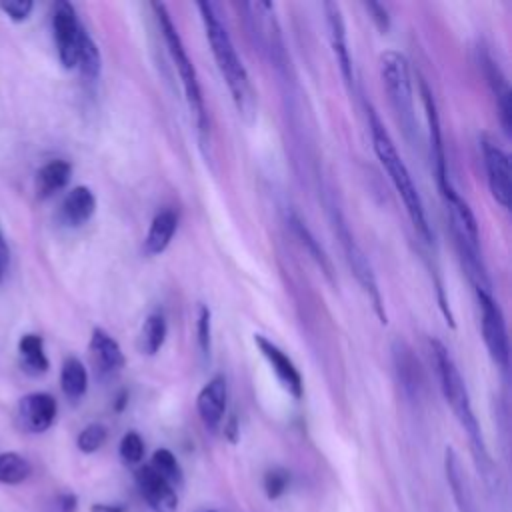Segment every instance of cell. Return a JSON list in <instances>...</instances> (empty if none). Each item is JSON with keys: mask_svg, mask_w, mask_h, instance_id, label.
I'll return each instance as SVG.
<instances>
[{"mask_svg": "<svg viewBox=\"0 0 512 512\" xmlns=\"http://www.w3.org/2000/svg\"><path fill=\"white\" fill-rule=\"evenodd\" d=\"M290 484V474L284 468H272L264 476V492L270 500L280 498Z\"/></svg>", "mask_w": 512, "mask_h": 512, "instance_id": "1f68e13d", "label": "cell"}, {"mask_svg": "<svg viewBox=\"0 0 512 512\" xmlns=\"http://www.w3.org/2000/svg\"><path fill=\"white\" fill-rule=\"evenodd\" d=\"M394 362H396V370H398V376L402 380V386L416 394L420 384H422V372H420V364L418 360L414 358L412 350L408 348L406 342H396L394 344Z\"/></svg>", "mask_w": 512, "mask_h": 512, "instance_id": "d4e9b609", "label": "cell"}, {"mask_svg": "<svg viewBox=\"0 0 512 512\" xmlns=\"http://www.w3.org/2000/svg\"><path fill=\"white\" fill-rule=\"evenodd\" d=\"M96 212V196L88 186H74L62 200V218L68 226L86 224Z\"/></svg>", "mask_w": 512, "mask_h": 512, "instance_id": "e0dca14e", "label": "cell"}, {"mask_svg": "<svg viewBox=\"0 0 512 512\" xmlns=\"http://www.w3.org/2000/svg\"><path fill=\"white\" fill-rule=\"evenodd\" d=\"M430 348H432L442 396L450 404V408H452L456 420L460 422V426L464 428V432L468 434L470 448H472L478 470L484 474V478H490L494 466H492V458L488 454L486 442H484L482 428L474 416L466 382H464L454 358L450 356V352L446 350V346L440 340H430Z\"/></svg>", "mask_w": 512, "mask_h": 512, "instance_id": "7a4b0ae2", "label": "cell"}, {"mask_svg": "<svg viewBox=\"0 0 512 512\" xmlns=\"http://www.w3.org/2000/svg\"><path fill=\"white\" fill-rule=\"evenodd\" d=\"M480 154L490 194L504 210H508L512 202V172L508 154L488 134L480 136Z\"/></svg>", "mask_w": 512, "mask_h": 512, "instance_id": "ba28073f", "label": "cell"}, {"mask_svg": "<svg viewBox=\"0 0 512 512\" xmlns=\"http://www.w3.org/2000/svg\"><path fill=\"white\" fill-rule=\"evenodd\" d=\"M176 228H178V216L172 210L158 212L148 228L146 238H144V252L148 256L162 254L168 248V244L172 242Z\"/></svg>", "mask_w": 512, "mask_h": 512, "instance_id": "ac0fdd59", "label": "cell"}, {"mask_svg": "<svg viewBox=\"0 0 512 512\" xmlns=\"http://www.w3.org/2000/svg\"><path fill=\"white\" fill-rule=\"evenodd\" d=\"M366 118H368V128H370V138H372V148H374L376 158L380 160V164L384 166L392 186L396 188L414 230L420 234V238L424 242L430 244L432 238H434L432 228H430V222H428V216H426V210H424L422 196H420V192H418V188H416V184L410 176L408 166L400 158L394 140L390 138L386 126L382 124V120L378 116V112L370 104H366Z\"/></svg>", "mask_w": 512, "mask_h": 512, "instance_id": "3957f363", "label": "cell"}, {"mask_svg": "<svg viewBox=\"0 0 512 512\" xmlns=\"http://www.w3.org/2000/svg\"><path fill=\"white\" fill-rule=\"evenodd\" d=\"M106 438H108L106 426L100 424V422H92V424H88L86 428L80 430V434H78V438H76V446H78L80 452L92 454V452H96V450L102 448V444L106 442Z\"/></svg>", "mask_w": 512, "mask_h": 512, "instance_id": "f1b7e54d", "label": "cell"}, {"mask_svg": "<svg viewBox=\"0 0 512 512\" xmlns=\"http://www.w3.org/2000/svg\"><path fill=\"white\" fill-rule=\"evenodd\" d=\"M332 226H334V232L336 236L340 238V244H342V250L346 254V262L354 274V278L358 280V284L362 286L364 294L368 296V300L372 302V308L378 316V320L382 324L388 322L386 318V308H384V300H382V294H380V288H378V282H376V274L372 270V264L368 260V256L364 254V250L358 246V242L354 240L350 228L346 226L344 218L340 216L338 210H332Z\"/></svg>", "mask_w": 512, "mask_h": 512, "instance_id": "8992f818", "label": "cell"}, {"mask_svg": "<svg viewBox=\"0 0 512 512\" xmlns=\"http://www.w3.org/2000/svg\"><path fill=\"white\" fill-rule=\"evenodd\" d=\"M82 24L74 6L66 0H60L52 6V34L58 52V60L64 68H76V56L82 36Z\"/></svg>", "mask_w": 512, "mask_h": 512, "instance_id": "9c48e42d", "label": "cell"}, {"mask_svg": "<svg viewBox=\"0 0 512 512\" xmlns=\"http://www.w3.org/2000/svg\"><path fill=\"white\" fill-rule=\"evenodd\" d=\"M76 68L80 70V74L88 80L94 82L98 80L100 72H102V56L100 50L96 46V42L92 40V36L82 30L80 36V46H78V56H76Z\"/></svg>", "mask_w": 512, "mask_h": 512, "instance_id": "484cf974", "label": "cell"}, {"mask_svg": "<svg viewBox=\"0 0 512 512\" xmlns=\"http://www.w3.org/2000/svg\"><path fill=\"white\" fill-rule=\"evenodd\" d=\"M228 384L222 374L212 376L196 396V410L208 430H216L226 414Z\"/></svg>", "mask_w": 512, "mask_h": 512, "instance_id": "5bb4252c", "label": "cell"}, {"mask_svg": "<svg viewBox=\"0 0 512 512\" xmlns=\"http://www.w3.org/2000/svg\"><path fill=\"white\" fill-rule=\"evenodd\" d=\"M324 12H326L328 40H330L336 64L340 68V74H342L346 86L352 90L354 88V70H352V58H350V48H348V36H346V24H344L342 10L336 2H324Z\"/></svg>", "mask_w": 512, "mask_h": 512, "instance_id": "4fadbf2b", "label": "cell"}, {"mask_svg": "<svg viewBox=\"0 0 512 512\" xmlns=\"http://www.w3.org/2000/svg\"><path fill=\"white\" fill-rule=\"evenodd\" d=\"M166 334H168L166 318L160 312L148 314L144 324H142V328H140V338H138L140 352L146 354V356L158 354L160 348L166 342Z\"/></svg>", "mask_w": 512, "mask_h": 512, "instance_id": "cb8c5ba5", "label": "cell"}, {"mask_svg": "<svg viewBox=\"0 0 512 512\" xmlns=\"http://www.w3.org/2000/svg\"><path fill=\"white\" fill-rule=\"evenodd\" d=\"M196 8L200 12L212 56H214L216 66L228 86V92L232 96L236 110L246 120H252L254 110H256V92L250 82L248 70L244 68L226 26L220 22V18L216 14V6L212 2H198Z\"/></svg>", "mask_w": 512, "mask_h": 512, "instance_id": "6da1fadb", "label": "cell"}, {"mask_svg": "<svg viewBox=\"0 0 512 512\" xmlns=\"http://www.w3.org/2000/svg\"><path fill=\"white\" fill-rule=\"evenodd\" d=\"M486 76H488V82L492 86V92L496 96V104H498V110H500V122H502V128L504 132L510 136V126H512V108H510V88H508V82L504 78V74L500 72V68L490 60L486 58Z\"/></svg>", "mask_w": 512, "mask_h": 512, "instance_id": "603a6c76", "label": "cell"}, {"mask_svg": "<svg viewBox=\"0 0 512 512\" xmlns=\"http://www.w3.org/2000/svg\"><path fill=\"white\" fill-rule=\"evenodd\" d=\"M474 292L480 306V326H482V338H484L486 350L500 368H506L508 366V334H506V322H504L502 310L494 300L490 288H474Z\"/></svg>", "mask_w": 512, "mask_h": 512, "instance_id": "52a82bcc", "label": "cell"}, {"mask_svg": "<svg viewBox=\"0 0 512 512\" xmlns=\"http://www.w3.org/2000/svg\"><path fill=\"white\" fill-rule=\"evenodd\" d=\"M90 512H126V508L118 502L108 504V502H96L90 506Z\"/></svg>", "mask_w": 512, "mask_h": 512, "instance_id": "8d00e7d4", "label": "cell"}, {"mask_svg": "<svg viewBox=\"0 0 512 512\" xmlns=\"http://www.w3.org/2000/svg\"><path fill=\"white\" fill-rule=\"evenodd\" d=\"M8 268H10V248H8L4 232L0 228V284L4 282V278L8 274Z\"/></svg>", "mask_w": 512, "mask_h": 512, "instance_id": "e575fe53", "label": "cell"}, {"mask_svg": "<svg viewBox=\"0 0 512 512\" xmlns=\"http://www.w3.org/2000/svg\"><path fill=\"white\" fill-rule=\"evenodd\" d=\"M206 512H216V510H206Z\"/></svg>", "mask_w": 512, "mask_h": 512, "instance_id": "74e56055", "label": "cell"}, {"mask_svg": "<svg viewBox=\"0 0 512 512\" xmlns=\"http://www.w3.org/2000/svg\"><path fill=\"white\" fill-rule=\"evenodd\" d=\"M60 388L72 402L80 400L88 390V372L76 356H68L60 368Z\"/></svg>", "mask_w": 512, "mask_h": 512, "instance_id": "7402d4cb", "label": "cell"}, {"mask_svg": "<svg viewBox=\"0 0 512 512\" xmlns=\"http://www.w3.org/2000/svg\"><path fill=\"white\" fill-rule=\"evenodd\" d=\"M56 508H58V512H76V508H78V498H76V494H72V492H62V494H58V498H56Z\"/></svg>", "mask_w": 512, "mask_h": 512, "instance_id": "d590c367", "label": "cell"}, {"mask_svg": "<svg viewBox=\"0 0 512 512\" xmlns=\"http://www.w3.org/2000/svg\"><path fill=\"white\" fill-rule=\"evenodd\" d=\"M420 96H422V104L426 110V120H428V136H430V158H432V166H434V174H436V184L438 190L444 192L446 188L452 186L450 178H448V164H446V150H444V138H442V128H440V116H438V108H436V100L432 90L428 88L426 80L420 78Z\"/></svg>", "mask_w": 512, "mask_h": 512, "instance_id": "30bf717a", "label": "cell"}, {"mask_svg": "<svg viewBox=\"0 0 512 512\" xmlns=\"http://www.w3.org/2000/svg\"><path fill=\"white\" fill-rule=\"evenodd\" d=\"M380 76L400 128L408 138H412L418 126H416V114H414L410 68L404 54L396 50H386L380 56Z\"/></svg>", "mask_w": 512, "mask_h": 512, "instance_id": "5b68a950", "label": "cell"}, {"mask_svg": "<svg viewBox=\"0 0 512 512\" xmlns=\"http://www.w3.org/2000/svg\"><path fill=\"white\" fill-rule=\"evenodd\" d=\"M254 344L258 346L260 354L264 356V360L268 362V366L276 374L282 388L292 398L300 400L302 394H304V382H302V376H300L296 364L290 360V356L280 346H276L272 340H268L262 334H254Z\"/></svg>", "mask_w": 512, "mask_h": 512, "instance_id": "7c38bea8", "label": "cell"}, {"mask_svg": "<svg viewBox=\"0 0 512 512\" xmlns=\"http://www.w3.org/2000/svg\"><path fill=\"white\" fill-rule=\"evenodd\" d=\"M118 454L122 458L124 464L128 466H134V464H140L142 458H144V440L138 432L130 430L122 436L120 440V446H118Z\"/></svg>", "mask_w": 512, "mask_h": 512, "instance_id": "f546056e", "label": "cell"}, {"mask_svg": "<svg viewBox=\"0 0 512 512\" xmlns=\"http://www.w3.org/2000/svg\"><path fill=\"white\" fill-rule=\"evenodd\" d=\"M152 10L156 14V20H158V26H160V34L166 42V48H168V54L178 70V76H180V82H182V90H184V96H186V104L190 108V114L196 122V130L200 134V138L204 140L206 132H208V114H206V104H204V96H202V88H200V82H198V74H196V68H194V62L190 60L188 52H186V46L178 34V28L174 26L168 10L164 4H158L154 2L152 4Z\"/></svg>", "mask_w": 512, "mask_h": 512, "instance_id": "277c9868", "label": "cell"}, {"mask_svg": "<svg viewBox=\"0 0 512 512\" xmlns=\"http://www.w3.org/2000/svg\"><path fill=\"white\" fill-rule=\"evenodd\" d=\"M364 8L368 10V14H370L372 22L376 24V28H378L382 34H386V32L390 30V14H388V8H386L384 4H380V2H366Z\"/></svg>", "mask_w": 512, "mask_h": 512, "instance_id": "836d02e7", "label": "cell"}, {"mask_svg": "<svg viewBox=\"0 0 512 512\" xmlns=\"http://www.w3.org/2000/svg\"><path fill=\"white\" fill-rule=\"evenodd\" d=\"M58 414L56 398L48 392H30L20 398L16 408L18 426L30 434L46 432Z\"/></svg>", "mask_w": 512, "mask_h": 512, "instance_id": "8fae6325", "label": "cell"}, {"mask_svg": "<svg viewBox=\"0 0 512 512\" xmlns=\"http://www.w3.org/2000/svg\"><path fill=\"white\" fill-rule=\"evenodd\" d=\"M32 474V464L18 452H0V484L18 486Z\"/></svg>", "mask_w": 512, "mask_h": 512, "instance_id": "4316f807", "label": "cell"}, {"mask_svg": "<svg viewBox=\"0 0 512 512\" xmlns=\"http://www.w3.org/2000/svg\"><path fill=\"white\" fill-rule=\"evenodd\" d=\"M136 486L142 494V498L148 502V506L154 512H176L178 510V496L176 490L160 478L148 464L140 466L134 472Z\"/></svg>", "mask_w": 512, "mask_h": 512, "instance_id": "9a60e30c", "label": "cell"}, {"mask_svg": "<svg viewBox=\"0 0 512 512\" xmlns=\"http://www.w3.org/2000/svg\"><path fill=\"white\" fill-rule=\"evenodd\" d=\"M32 8H34V2H32V0H8V2H0V10H2L12 22H24V20H28Z\"/></svg>", "mask_w": 512, "mask_h": 512, "instance_id": "d6a6232c", "label": "cell"}, {"mask_svg": "<svg viewBox=\"0 0 512 512\" xmlns=\"http://www.w3.org/2000/svg\"><path fill=\"white\" fill-rule=\"evenodd\" d=\"M20 366L28 376H42L48 372L50 362L44 352V340L38 334H22L18 340Z\"/></svg>", "mask_w": 512, "mask_h": 512, "instance_id": "ffe728a7", "label": "cell"}, {"mask_svg": "<svg viewBox=\"0 0 512 512\" xmlns=\"http://www.w3.org/2000/svg\"><path fill=\"white\" fill-rule=\"evenodd\" d=\"M160 478H164L172 488H182L184 486V474L182 468L176 460V456L168 448H158L152 454V460L148 464Z\"/></svg>", "mask_w": 512, "mask_h": 512, "instance_id": "83f0119b", "label": "cell"}, {"mask_svg": "<svg viewBox=\"0 0 512 512\" xmlns=\"http://www.w3.org/2000/svg\"><path fill=\"white\" fill-rule=\"evenodd\" d=\"M196 334H198L200 354L208 360L210 358V348H212V316H210V310L206 306H200V310H198Z\"/></svg>", "mask_w": 512, "mask_h": 512, "instance_id": "4dcf8cb0", "label": "cell"}, {"mask_svg": "<svg viewBox=\"0 0 512 512\" xmlns=\"http://www.w3.org/2000/svg\"><path fill=\"white\" fill-rule=\"evenodd\" d=\"M288 224H290V228H292V234L296 236V240H298V244L310 254V258L316 262V266L324 272V276L332 282V278H334V270H332V262H330V258L326 256V252H324V248L320 246V242L314 238V234L310 232V228L300 220V216H296V214H290L288 216Z\"/></svg>", "mask_w": 512, "mask_h": 512, "instance_id": "44dd1931", "label": "cell"}, {"mask_svg": "<svg viewBox=\"0 0 512 512\" xmlns=\"http://www.w3.org/2000/svg\"><path fill=\"white\" fill-rule=\"evenodd\" d=\"M88 348H90V354H92V360H94L96 368L102 374L118 372L126 364V358H124V352H122L120 344L102 328L92 330Z\"/></svg>", "mask_w": 512, "mask_h": 512, "instance_id": "2e32d148", "label": "cell"}, {"mask_svg": "<svg viewBox=\"0 0 512 512\" xmlns=\"http://www.w3.org/2000/svg\"><path fill=\"white\" fill-rule=\"evenodd\" d=\"M72 176V166L70 162L62 158H54L46 162L38 172H36V194L38 198H50L56 192H60Z\"/></svg>", "mask_w": 512, "mask_h": 512, "instance_id": "d6986e66", "label": "cell"}]
</instances>
